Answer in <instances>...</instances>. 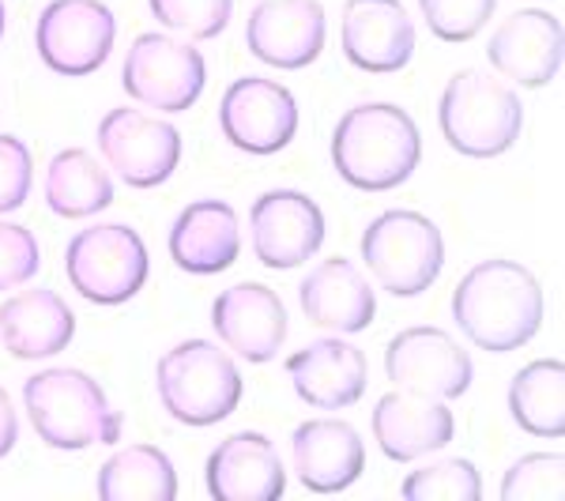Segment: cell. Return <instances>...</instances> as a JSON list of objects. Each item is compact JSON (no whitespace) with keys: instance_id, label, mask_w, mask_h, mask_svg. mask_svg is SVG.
Returning a JSON list of instances; mask_svg holds the SVG:
<instances>
[{"instance_id":"10","label":"cell","mask_w":565,"mask_h":501,"mask_svg":"<svg viewBox=\"0 0 565 501\" xmlns=\"http://www.w3.org/2000/svg\"><path fill=\"white\" fill-rule=\"evenodd\" d=\"M117 20L103 0H50L34 23V50L57 76L84 79L109 61Z\"/></svg>"},{"instance_id":"12","label":"cell","mask_w":565,"mask_h":501,"mask_svg":"<svg viewBox=\"0 0 565 501\" xmlns=\"http://www.w3.org/2000/svg\"><path fill=\"white\" fill-rule=\"evenodd\" d=\"M218 129L231 148L245 154H276L298 132V98L279 79L242 76L223 90Z\"/></svg>"},{"instance_id":"2","label":"cell","mask_w":565,"mask_h":501,"mask_svg":"<svg viewBox=\"0 0 565 501\" xmlns=\"http://www.w3.org/2000/svg\"><path fill=\"white\" fill-rule=\"evenodd\" d=\"M423 162V132L396 103H359L332 129V167L359 193L399 189Z\"/></svg>"},{"instance_id":"16","label":"cell","mask_w":565,"mask_h":501,"mask_svg":"<svg viewBox=\"0 0 565 501\" xmlns=\"http://www.w3.org/2000/svg\"><path fill=\"white\" fill-rule=\"evenodd\" d=\"M212 328L234 359L264 366L287 343V306L264 284H234L215 295Z\"/></svg>"},{"instance_id":"3","label":"cell","mask_w":565,"mask_h":501,"mask_svg":"<svg viewBox=\"0 0 565 501\" xmlns=\"http://www.w3.org/2000/svg\"><path fill=\"white\" fill-rule=\"evenodd\" d=\"M23 412L42 445L57 452H84L90 445H117L125 415L106 388L76 366H50L23 381Z\"/></svg>"},{"instance_id":"5","label":"cell","mask_w":565,"mask_h":501,"mask_svg":"<svg viewBox=\"0 0 565 501\" xmlns=\"http://www.w3.org/2000/svg\"><path fill=\"white\" fill-rule=\"evenodd\" d=\"M437 125L457 154L498 159L513 151L524 132V106L513 84L487 68H463L445 84L437 103Z\"/></svg>"},{"instance_id":"7","label":"cell","mask_w":565,"mask_h":501,"mask_svg":"<svg viewBox=\"0 0 565 501\" xmlns=\"http://www.w3.org/2000/svg\"><path fill=\"white\" fill-rule=\"evenodd\" d=\"M65 276L90 306H125L151 276L148 245L129 223L84 226L65 245Z\"/></svg>"},{"instance_id":"27","label":"cell","mask_w":565,"mask_h":501,"mask_svg":"<svg viewBox=\"0 0 565 501\" xmlns=\"http://www.w3.org/2000/svg\"><path fill=\"white\" fill-rule=\"evenodd\" d=\"M95 490L106 501H174L178 471L159 445H121L98 468Z\"/></svg>"},{"instance_id":"33","label":"cell","mask_w":565,"mask_h":501,"mask_svg":"<svg viewBox=\"0 0 565 501\" xmlns=\"http://www.w3.org/2000/svg\"><path fill=\"white\" fill-rule=\"evenodd\" d=\"M34 185L31 148L12 132H0V215L20 212Z\"/></svg>"},{"instance_id":"32","label":"cell","mask_w":565,"mask_h":501,"mask_svg":"<svg viewBox=\"0 0 565 501\" xmlns=\"http://www.w3.org/2000/svg\"><path fill=\"white\" fill-rule=\"evenodd\" d=\"M42 268V245L23 223L0 218V295L31 284Z\"/></svg>"},{"instance_id":"4","label":"cell","mask_w":565,"mask_h":501,"mask_svg":"<svg viewBox=\"0 0 565 501\" xmlns=\"http://www.w3.org/2000/svg\"><path fill=\"white\" fill-rule=\"evenodd\" d=\"M154 393L174 423L204 430L238 412L245 381L226 348L212 340H181L154 362Z\"/></svg>"},{"instance_id":"19","label":"cell","mask_w":565,"mask_h":501,"mask_svg":"<svg viewBox=\"0 0 565 501\" xmlns=\"http://www.w3.org/2000/svg\"><path fill=\"white\" fill-rule=\"evenodd\" d=\"M298 306L313 328H324L332 335H359L377 317V290L354 260L328 257L302 276Z\"/></svg>"},{"instance_id":"30","label":"cell","mask_w":565,"mask_h":501,"mask_svg":"<svg viewBox=\"0 0 565 501\" xmlns=\"http://www.w3.org/2000/svg\"><path fill=\"white\" fill-rule=\"evenodd\" d=\"M565 457L562 452H527L501 479V501H562Z\"/></svg>"},{"instance_id":"34","label":"cell","mask_w":565,"mask_h":501,"mask_svg":"<svg viewBox=\"0 0 565 501\" xmlns=\"http://www.w3.org/2000/svg\"><path fill=\"white\" fill-rule=\"evenodd\" d=\"M15 441H20V415H15L8 388L0 385V460H4L8 452L15 449Z\"/></svg>"},{"instance_id":"35","label":"cell","mask_w":565,"mask_h":501,"mask_svg":"<svg viewBox=\"0 0 565 501\" xmlns=\"http://www.w3.org/2000/svg\"><path fill=\"white\" fill-rule=\"evenodd\" d=\"M4 26H8V8H4V0H0V39H4Z\"/></svg>"},{"instance_id":"15","label":"cell","mask_w":565,"mask_h":501,"mask_svg":"<svg viewBox=\"0 0 565 501\" xmlns=\"http://www.w3.org/2000/svg\"><path fill=\"white\" fill-rule=\"evenodd\" d=\"M328 15L321 0H260L245 20V45L268 68L302 72L324 53Z\"/></svg>"},{"instance_id":"29","label":"cell","mask_w":565,"mask_h":501,"mask_svg":"<svg viewBox=\"0 0 565 501\" xmlns=\"http://www.w3.org/2000/svg\"><path fill=\"white\" fill-rule=\"evenodd\" d=\"M151 15L189 42H212L231 26L234 0H148Z\"/></svg>"},{"instance_id":"18","label":"cell","mask_w":565,"mask_h":501,"mask_svg":"<svg viewBox=\"0 0 565 501\" xmlns=\"http://www.w3.org/2000/svg\"><path fill=\"white\" fill-rule=\"evenodd\" d=\"M290 471L313 494H340L366 471V441L348 418H306L290 434Z\"/></svg>"},{"instance_id":"31","label":"cell","mask_w":565,"mask_h":501,"mask_svg":"<svg viewBox=\"0 0 565 501\" xmlns=\"http://www.w3.org/2000/svg\"><path fill=\"white\" fill-rule=\"evenodd\" d=\"M494 8L498 0H418L426 31L449 45L471 42L487 31V23L494 20Z\"/></svg>"},{"instance_id":"23","label":"cell","mask_w":565,"mask_h":501,"mask_svg":"<svg viewBox=\"0 0 565 501\" xmlns=\"http://www.w3.org/2000/svg\"><path fill=\"white\" fill-rule=\"evenodd\" d=\"M170 260L189 276H218L242 253V218L234 204L215 196L185 204L167 234Z\"/></svg>"},{"instance_id":"8","label":"cell","mask_w":565,"mask_h":501,"mask_svg":"<svg viewBox=\"0 0 565 501\" xmlns=\"http://www.w3.org/2000/svg\"><path fill=\"white\" fill-rule=\"evenodd\" d=\"M121 87L132 103L159 109V114H185L200 103L207 87L204 53L193 42L174 34L148 31L140 34L121 65Z\"/></svg>"},{"instance_id":"21","label":"cell","mask_w":565,"mask_h":501,"mask_svg":"<svg viewBox=\"0 0 565 501\" xmlns=\"http://www.w3.org/2000/svg\"><path fill=\"white\" fill-rule=\"evenodd\" d=\"M370 426L377 449L396 463H412L430 457V452H441L457 437V418H452L445 399L404 393V388H392L373 404Z\"/></svg>"},{"instance_id":"14","label":"cell","mask_w":565,"mask_h":501,"mask_svg":"<svg viewBox=\"0 0 565 501\" xmlns=\"http://www.w3.org/2000/svg\"><path fill=\"white\" fill-rule=\"evenodd\" d=\"M565 57L562 20L546 8H516L487 42L490 72L513 87H546L558 79Z\"/></svg>"},{"instance_id":"17","label":"cell","mask_w":565,"mask_h":501,"mask_svg":"<svg viewBox=\"0 0 565 501\" xmlns=\"http://www.w3.org/2000/svg\"><path fill=\"white\" fill-rule=\"evenodd\" d=\"M340 45L359 72L392 76L415 57V20L399 0H348L340 15Z\"/></svg>"},{"instance_id":"13","label":"cell","mask_w":565,"mask_h":501,"mask_svg":"<svg viewBox=\"0 0 565 501\" xmlns=\"http://www.w3.org/2000/svg\"><path fill=\"white\" fill-rule=\"evenodd\" d=\"M253 257L271 271H290L324 245V212L298 189H268L249 207Z\"/></svg>"},{"instance_id":"25","label":"cell","mask_w":565,"mask_h":501,"mask_svg":"<svg viewBox=\"0 0 565 501\" xmlns=\"http://www.w3.org/2000/svg\"><path fill=\"white\" fill-rule=\"evenodd\" d=\"M45 207L61 218H90L114 204V174L87 148H61L42 174Z\"/></svg>"},{"instance_id":"9","label":"cell","mask_w":565,"mask_h":501,"mask_svg":"<svg viewBox=\"0 0 565 501\" xmlns=\"http://www.w3.org/2000/svg\"><path fill=\"white\" fill-rule=\"evenodd\" d=\"M98 154L106 170L129 189H159L181 162V132L174 121L148 109L117 106L98 121Z\"/></svg>"},{"instance_id":"11","label":"cell","mask_w":565,"mask_h":501,"mask_svg":"<svg viewBox=\"0 0 565 501\" xmlns=\"http://www.w3.org/2000/svg\"><path fill=\"white\" fill-rule=\"evenodd\" d=\"M385 377L392 388L404 393L434 396V399H460L476 381V362L460 348V340L445 328L415 324L404 328L385 348Z\"/></svg>"},{"instance_id":"6","label":"cell","mask_w":565,"mask_h":501,"mask_svg":"<svg viewBox=\"0 0 565 501\" xmlns=\"http://www.w3.org/2000/svg\"><path fill=\"white\" fill-rule=\"evenodd\" d=\"M362 264L392 298H418L445 268V238L430 215L388 207L362 231Z\"/></svg>"},{"instance_id":"20","label":"cell","mask_w":565,"mask_h":501,"mask_svg":"<svg viewBox=\"0 0 565 501\" xmlns=\"http://www.w3.org/2000/svg\"><path fill=\"white\" fill-rule=\"evenodd\" d=\"M287 377L302 404L313 412H343L354 407L366 393L370 366L362 348L343 335H321L287 359Z\"/></svg>"},{"instance_id":"22","label":"cell","mask_w":565,"mask_h":501,"mask_svg":"<svg viewBox=\"0 0 565 501\" xmlns=\"http://www.w3.org/2000/svg\"><path fill=\"white\" fill-rule=\"evenodd\" d=\"M204 482L218 501H276L287 490V463L268 434L238 430L212 449Z\"/></svg>"},{"instance_id":"26","label":"cell","mask_w":565,"mask_h":501,"mask_svg":"<svg viewBox=\"0 0 565 501\" xmlns=\"http://www.w3.org/2000/svg\"><path fill=\"white\" fill-rule=\"evenodd\" d=\"M509 415L524 434L558 441L565 434V366L562 359H535L509 381Z\"/></svg>"},{"instance_id":"28","label":"cell","mask_w":565,"mask_h":501,"mask_svg":"<svg viewBox=\"0 0 565 501\" xmlns=\"http://www.w3.org/2000/svg\"><path fill=\"white\" fill-rule=\"evenodd\" d=\"M399 494L407 501H479L482 476L471 460L445 457L415 468L412 476L399 482Z\"/></svg>"},{"instance_id":"1","label":"cell","mask_w":565,"mask_h":501,"mask_svg":"<svg viewBox=\"0 0 565 501\" xmlns=\"http://www.w3.org/2000/svg\"><path fill=\"white\" fill-rule=\"evenodd\" d=\"M543 287L521 260H479L452 290V321L471 348L487 354H509L532 343L543 328Z\"/></svg>"},{"instance_id":"24","label":"cell","mask_w":565,"mask_h":501,"mask_svg":"<svg viewBox=\"0 0 565 501\" xmlns=\"http://www.w3.org/2000/svg\"><path fill=\"white\" fill-rule=\"evenodd\" d=\"M76 335V313L50 287H26L0 302V340L12 359L42 362L68 351Z\"/></svg>"}]
</instances>
